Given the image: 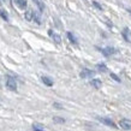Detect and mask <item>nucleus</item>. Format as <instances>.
I'll use <instances>...</instances> for the list:
<instances>
[{
	"mask_svg": "<svg viewBox=\"0 0 131 131\" xmlns=\"http://www.w3.org/2000/svg\"><path fill=\"white\" fill-rule=\"evenodd\" d=\"M0 17L3 18L4 20H8V15H7V12L4 11V10H1L0 8Z\"/></svg>",
	"mask_w": 131,
	"mask_h": 131,
	"instance_id": "obj_16",
	"label": "nucleus"
},
{
	"mask_svg": "<svg viewBox=\"0 0 131 131\" xmlns=\"http://www.w3.org/2000/svg\"><path fill=\"white\" fill-rule=\"evenodd\" d=\"M41 80H42V82H43L47 87H52V85H53V81H52L49 77H47V76H42Z\"/></svg>",
	"mask_w": 131,
	"mask_h": 131,
	"instance_id": "obj_8",
	"label": "nucleus"
},
{
	"mask_svg": "<svg viewBox=\"0 0 131 131\" xmlns=\"http://www.w3.org/2000/svg\"><path fill=\"white\" fill-rule=\"evenodd\" d=\"M90 84H91V85H93L94 88H95V89H100V88H101V85H102L101 81L97 80V78H94V80H91Z\"/></svg>",
	"mask_w": 131,
	"mask_h": 131,
	"instance_id": "obj_7",
	"label": "nucleus"
},
{
	"mask_svg": "<svg viewBox=\"0 0 131 131\" xmlns=\"http://www.w3.org/2000/svg\"><path fill=\"white\" fill-rule=\"evenodd\" d=\"M16 3H17V5H18L20 8L27 7V0H16Z\"/></svg>",
	"mask_w": 131,
	"mask_h": 131,
	"instance_id": "obj_15",
	"label": "nucleus"
},
{
	"mask_svg": "<svg viewBox=\"0 0 131 131\" xmlns=\"http://www.w3.org/2000/svg\"><path fill=\"white\" fill-rule=\"evenodd\" d=\"M6 87H7L10 90L16 91L17 90V82H16V80H15L13 77H10V76H8L7 80H6Z\"/></svg>",
	"mask_w": 131,
	"mask_h": 131,
	"instance_id": "obj_1",
	"label": "nucleus"
},
{
	"mask_svg": "<svg viewBox=\"0 0 131 131\" xmlns=\"http://www.w3.org/2000/svg\"><path fill=\"white\" fill-rule=\"evenodd\" d=\"M94 75H95V72L89 70V69H84V70H82V72L80 73V76L82 78H89V77H93Z\"/></svg>",
	"mask_w": 131,
	"mask_h": 131,
	"instance_id": "obj_5",
	"label": "nucleus"
},
{
	"mask_svg": "<svg viewBox=\"0 0 131 131\" xmlns=\"http://www.w3.org/2000/svg\"><path fill=\"white\" fill-rule=\"evenodd\" d=\"M96 69H97L99 71H101V72L107 71V66H106L105 64H97V65H96Z\"/></svg>",
	"mask_w": 131,
	"mask_h": 131,
	"instance_id": "obj_14",
	"label": "nucleus"
},
{
	"mask_svg": "<svg viewBox=\"0 0 131 131\" xmlns=\"http://www.w3.org/2000/svg\"><path fill=\"white\" fill-rule=\"evenodd\" d=\"M111 77H112V78H113V80L115 81V82H120V78H119V77H118V76H117V75H115V73H113V72H112V73H111Z\"/></svg>",
	"mask_w": 131,
	"mask_h": 131,
	"instance_id": "obj_19",
	"label": "nucleus"
},
{
	"mask_svg": "<svg viewBox=\"0 0 131 131\" xmlns=\"http://www.w3.org/2000/svg\"><path fill=\"white\" fill-rule=\"evenodd\" d=\"M0 3H1V0H0Z\"/></svg>",
	"mask_w": 131,
	"mask_h": 131,
	"instance_id": "obj_22",
	"label": "nucleus"
},
{
	"mask_svg": "<svg viewBox=\"0 0 131 131\" xmlns=\"http://www.w3.org/2000/svg\"><path fill=\"white\" fill-rule=\"evenodd\" d=\"M48 35H49L52 39L54 40V42H56V43H60V42H61V37H60L58 34H56L53 30H48Z\"/></svg>",
	"mask_w": 131,
	"mask_h": 131,
	"instance_id": "obj_6",
	"label": "nucleus"
},
{
	"mask_svg": "<svg viewBox=\"0 0 131 131\" xmlns=\"http://www.w3.org/2000/svg\"><path fill=\"white\" fill-rule=\"evenodd\" d=\"M32 131H45V127L41 124L35 123V124H32Z\"/></svg>",
	"mask_w": 131,
	"mask_h": 131,
	"instance_id": "obj_11",
	"label": "nucleus"
},
{
	"mask_svg": "<svg viewBox=\"0 0 131 131\" xmlns=\"http://www.w3.org/2000/svg\"><path fill=\"white\" fill-rule=\"evenodd\" d=\"M53 122H54V123L63 124V123H65V119H64V118H60V117H54V118H53Z\"/></svg>",
	"mask_w": 131,
	"mask_h": 131,
	"instance_id": "obj_17",
	"label": "nucleus"
},
{
	"mask_svg": "<svg viewBox=\"0 0 131 131\" xmlns=\"http://www.w3.org/2000/svg\"><path fill=\"white\" fill-rule=\"evenodd\" d=\"M97 119H99V122H101L102 124L107 125V126H111V127H113V129H117V125H115V123H114V122H113L112 119H110V118H105V117H99Z\"/></svg>",
	"mask_w": 131,
	"mask_h": 131,
	"instance_id": "obj_3",
	"label": "nucleus"
},
{
	"mask_svg": "<svg viewBox=\"0 0 131 131\" xmlns=\"http://www.w3.org/2000/svg\"><path fill=\"white\" fill-rule=\"evenodd\" d=\"M119 126L124 130H131V120L129 119H120L119 120Z\"/></svg>",
	"mask_w": 131,
	"mask_h": 131,
	"instance_id": "obj_4",
	"label": "nucleus"
},
{
	"mask_svg": "<svg viewBox=\"0 0 131 131\" xmlns=\"http://www.w3.org/2000/svg\"><path fill=\"white\" fill-rule=\"evenodd\" d=\"M34 3H35L36 5H37V7H39V10H40L41 12L43 11V8H45V5H43V3L41 1V0H32Z\"/></svg>",
	"mask_w": 131,
	"mask_h": 131,
	"instance_id": "obj_13",
	"label": "nucleus"
},
{
	"mask_svg": "<svg viewBox=\"0 0 131 131\" xmlns=\"http://www.w3.org/2000/svg\"><path fill=\"white\" fill-rule=\"evenodd\" d=\"M34 16H35V12L31 11V10L25 12V19L27 20H34Z\"/></svg>",
	"mask_w": 131,
	"mask_h": 131,
	"instance_id": "obj_10",
	"label": "nucleus"
},
{
	"mask_svg": "<svg viewBox=\"0 0 131 131\" xmlns=\"http://www.w3.org/2000/svg\"><path fill=\"white\" fill-rule=\"evenodd\" d=\"M54 107H57V108H61V106H60L59 103H54Z\"/></svg>",
	"mask_w": 131,
	"mask_h": 131,
	"instance_id": "obj_20",
	"label": "nucleus"
},
{
	"mask_svg": "<svg viewBox=\"0 0 131 131\" xmlns=\"http://www.w3.org/2000/svg\"><path fill=\"white\" fill-rule=\"evenodd\" d=\"M93 5H94V6H95V7L97 8V10L102 11V6H101V5H100L99 3H97V1H93Z\"/></svg>",
	"mask_w": 131,
	"mask_h": 131,
	"instance_id": "obj_18",
	"label": "nucleus"
},
{
	"mask_svg": "<svg viewBox=\"0 0 131 131\" xmlns=\"http://www.w3.org/2000/svg\"><path fill=\"white\" fill-rule=\"evenodd\" d=\"M127 11H129V13H130V15H131V10H127Z\"/></svg>",
	"mask_w": 131,
	"mask_h": 131,
	"instance_id": "obj_21",
	"label": "nucleus"
},
{
	"mask_svg": "<svg viewBox=\"0 0 131 131\" xmlns=\"http://www.w3.org/2000/svg\"><path fill=\"white\" fill-rule=\"evenodd\" d=\"M100 52H101L105 57H110V56L115 54L118 51H117L115 48H113V47H106V48H100Z\"/></svg>",
	"mask_w": 131,
	"mask_h": 131,
	"instance_id": "obj_2",
	"label": "nucleus"
},
{
	"mask_svg": "<svg viewBox=\"0 0 131 131\" xmlns=\"http://www.w3.org/2000/svg\"><path fill=\"white\" fill-rule=\"evenodd\" d=\"M129 32H130V30L127 28H124V30H123V36H124V39H125V41H130V36H129ZM130 35H131V32H130Z\"/></svg>",
	"mask_w": 131,
	"mask_h": 131,
	"instance_id": "obj_12",
	"label": "nucleus"
},
{
	"mask_svg": "<svg viewBox=\"0 0 131 131\" xmlns=\"http://www.w3.org/2000/svg\"><path fill=\"white\" fill-rule=\"evenodd\" d=\"M66 35H68V39L70 40V42H71V43H73V45H77V43H78V41H77V39H76V36L73 35L72 32L69 31Z\"/></svg>",
	"mask_w": 131,
	"mask_h": 131,
	"instance_id": "obj_9",
	"label": "nucleus"
}]
</instances>
